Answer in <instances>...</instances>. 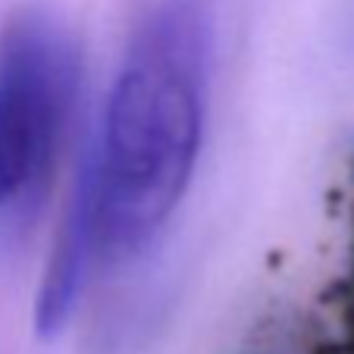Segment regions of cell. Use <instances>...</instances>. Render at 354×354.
Instances as JSON below:
<instances>
[{
    "label": "cell",
    "instance_id": "cell-1",
    "mask_svg": "<svg viewBox=\"0 0 354 354\" xmlns=\"http://www.w3.org/2000/svg\"><path fill=\"white\" fill-rule=\"evenodd\" d=\"M210 50L201 0H163L132 35L75 192L94 254L141 251L185 198L204 135Z\"/></svg>",
    "mask_w": 354,
    "mask_h": 354
},
{
    "label": "cell",
    "instance_id": "cell-3",
    "mask_svg": "<svg viewBox=\"0 0 354 354\" xmlns=\"http://www.w3.org/2000/svg\"><path fill=\"white\" fill-rule=\"evenodd\" d=\"M348 326L354 335V273H351V286H348Z\"/></svg>",
    "mask_w": 354,
    "mask_h": 354
},
{
    "label": "cell",
    "instance_id": "cell-2",
    "mask_svg": "<svg viewBox=\"0 0 354 354\" xmlns=\"http://www.w3.org/2000/svg\"><path fill=\"white\" fill-rule=\"evenodd\" d=\"M79 82L69 32L38 10L0 32V210L44 182L66 132Z\"/></svg>",
    "mask_w": 354,
    "mask_h": 354
}]
</instances>
